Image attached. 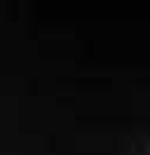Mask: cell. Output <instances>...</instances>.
I'll use <instances>...</instances> for the list:
<instances>
[]
</instances>
